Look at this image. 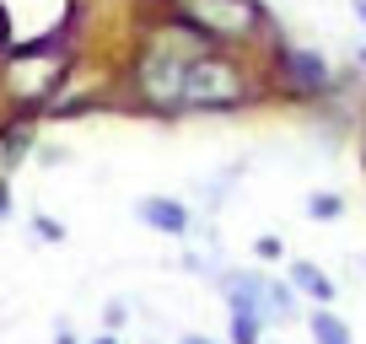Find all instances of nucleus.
<instances>
[{
	"label": "nucleus",
	"instance_id": "1",
	"mask_svg": "<svg viewBox=\"0 0 366 344\" xmlns=\"http://www.w3.org/2000/svg\"><path fill=\"white\" fill-rule=\"evenodd\" d=\"M199 54H210V38H199L194 27H183V22H162L135 54V92L151 108H178L183 70L194 65Z\"/></svg>",
	"mask_w": 366,
	"mask_h": 344
},
{
	"label": "nucleus",
	"instance_id": "2",
	"mask_svg": "<svg viewBox=\"0 0 366 344\" xmlns=\"http://www.w3.org/2000/svg\"><path fill=\"white\" fill-rule=\"evenodd\" d=\"M248 97V76H242L232 59H221L216 49L199 54L194 65L183 70L178 86V108H194V113H221V108H237Z\"/></svg>",
	"mask_w": 366,
	"mask_h": 344
},
{
	"label": "nucleus",
	"instance_id": "3",
	"mask_svg": "<svg viewBox=\"0 0 366 344\" xmlns=\"http://www.w3.org/2000/svg\"><path fill=\"white\" fill-rule=\"evenodd\" d=\"M172 6V22L183 27H194L199 38H248L259 33L264 11H259V0H167Z\"/></svg>",
	"mask_w": 366,
	"mask_h": 344
},
{
	"label": "nucleus",
	"instance_id": "4",
	"mask_svg": "<svg viewBox=\"0 0 366 344\" xmlns=\"http://www.w3.org/2000/svg\"><path fill=\"white\" fill-rule=\"evenodd\" d=\"M221 290H227L232 312H253L259 323H269V318H297V296H291L280 280H264V275H253V269L227 275V280H221Z\"/></svg>",
	"mask_w": 366,
	"mask_h": 344
},
{
	"label": "nucleus",
	"instance_id": "5",
	"mask_svg": "<svg viewBox=\"0 0 366 344\" xmlns=\"http://www.w3.org/2000/svg\"><path fill=\"white\" fill-rule=\"evenodd\" d=\"M135 216L146 221L151 231H167V237H183V231L194 226V221H189V210L178 205V199H167V194H146L135 205Z\"/></svg>",
	"mask_w": 366,
	"mask_h": 344
},
{
	"label": "nucleus",
	"instance_id": "6",
	"mask_svg": "<svg viewBox=\"0 0 366 344\" xmlns=\"http://www.w3.org/2000/svg\"><path fill=\"white\" fill-rule=\"evenodd\" d=\"M280 70L291 76L297 92H323L329 86V65L318 54H307V49H280Z\"/></svg>",
	"mask_w": 366,
	"mask_h": 344
},
{
	"label": "nucleus",
	"instance_id": "7",
	"mask_svg": "<svg viewBox=\"0 0 366 344\" xmlns=\"http://www.w3.org/2000/svg\"><path fill=\"white\" fill-rule=\"evenodd\" d=\"M291 280H297V285L307 290L312 301H334V280H329V275H318L312 264H302V258L291 264Z\"/></svg>",
	"mask_w": 366,
	"mask_h": 344
},
{
	"label": "nucleus",
	"instance_id": "8",
	"mask_svg": "<svg viewBox=\"0 0 366 344\" xmlns=\"http://www.w3.org/2000/svg\"><path fill=\"white\" fill-rule=\"evenodd\" d=\"M312 339H318V344H350V328H345L340 312L323 307V312H312Z\"/></svg>",
	"mask_w": 366,
	"mask_h": 344
},
{
	"label": "nucleus",
	"instance_id": "9",
	"mask_svg": "<svg viewBox=\"0 0 366 344\" xmlns=\"http://www.w3.org/2000/svg\"><path fill=\"white\" fill-rule=\"evenodd\" d=\"M307 216L312 221H340L345 216V199L340 194H307Z\"/></svg>",
	"mask_w": 366,
	"mask_h": 344
},
{
	"label": "nucleus",
	"instance_id": "10",
	"mask_svg": "<svg viewBox=\"0 0 366 344\" xmlns=\"http://www.w3.org/2000/svg\"><path fill=\"white\" fill-rule=\"evenodd\" d=\"M264 323L253 318V312H232V344H259Z\"/></svg>",
	"mask_w": 366,
	"mask_h": 344
},
{
	"label": "nucleus",
	"instance_id": "11",
	"mask_svg": "<svg viewBox=\"0 0 366 344\" xmlns=\"http://www.w3.org/2000/svg\"><path fill=\"white\" fill-rule=\"evenodd\" d=\"M11 216V183H6V178H0V221Z\"/></svg>",
	"mask_w": 366,
	"mask_h": 344
},
{
	"label": "nucleus",
	"instance_id": "12",
	"mask_svg": "<svg viewBox=\"0 0 366 344\" xmlns=\"http://www.w3.org/2000/svg\"><path fill=\"white\" fill-rule=\"evenodd\" d=\"M178 344H216V339H205V333H183Z\"/></svg>",
	"mask_w": 366,
	"mask_h": 344
},
{
	"label": "nucleus",
	"instance_id": "13",
	"mask_svg": "<svg viewBox=\"0 0 366 344\" xmlns=\"http://www.w3.org/2000/svg\"><path fill=\"white\" fill-rule=\"evenodd\" d=\"M350 11H355V16H361V22H366V0H350Z\"/></svg>",
	"mask_w": 366,
	"mask_h": 344
},
{
	"label": "nucleus",
	"instance_id": "14",
	"mask_svg": "<svg viewBox=\"0 0 366 344\" xmlns=\"http://www.w3.org/2000/svg\"><path fill=\"white\" fill-rule=\"evenodd\" d=\"M54 344H76V339H70V328H59V333H54Z\"/></svg>",
	"mask_w": 366,
	"mask_h": 344
},
{
	"label": "nucleus",
	"instance_id": "15",
	"mask_svg": "<svg viewBox=\"0 0 366 344\" xmlns=\"http://www.w3.org/2000/svg\"><path fill=\"white\" fill-rule=\"evenodd\" d=\"M92 344H119V339H114V333H103V339H92Z\"/></svg>",
	"mask_w": 366,
	"mask_h": 344
},
{
	"label": "nucleus",
	"instance_id": "16",
	"mask_svg": "<svg viewBox=\"0 0 366 344\" xmlns=\"http://www.w3.org/2000/svg\"><path fill=\"white\" fill-rule=\"evenodd\" d=\"M361 65H366V49H361Z\"/></svg>",
	"mask_w": 366,
	"mask_h": 344
}]
</instances>
